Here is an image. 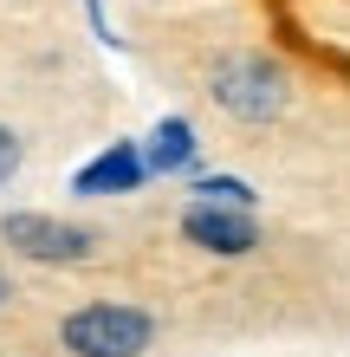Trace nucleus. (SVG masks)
I'll return each instance as SVG.
<instances>
[{
  "label": "nucleus",
  "instance_id": "f257e3e1",
  "mask_svg": "<svg viewBox=\"0 0 350 357\" xmlns=\"http://www.w3.org/2000/svg\"><path fill=\"white\" fill-rule=\"evenodd\" d=\"M208 91H214L221 111L240 117V123H273L285 104H292V78L266 52H228V59H214Z\"/></svg>",
  "mask_w": 350,
  "mask_h": 357
},
{
  "label": "nucleus",
  "instance_id": "f03ea898",
  "mask_svg": "<svg viewBox=\"0 0 350 357\" xmlns=\"http://www.w3.org/2000/svg\"><path fill=\"white\" fill-rule=\"evenodd\" d=\"M58 344L72 357H143L156 344V319L143 305H123V299H91V305L65 312Z\"/></svg>",
  "mask_w": 350,
  "mask_h": 357
},
{
  "label": "nucleus",
  "instance_id": "7ed1b4c3",
  "mask_svg": "<svg viewBox=\"0 0 350 357\" xmlns=\"http://www.w3.org/2000/svg\"><path fill=\"white\" fill-rule=\"evenodd\" d=\"M0 241H7L19 260H39V266H78V260H91V254H97V234H91V227H72V221L33 215V208H19V215L0 221Z\"/></svg>",
  "mask_w": 350,
  "mask_h": 357
},
{
  "label": "nucleus",
  "instance_id": "20e7f679",
  "mask_svg": "<svg viewBox=\"0 0 350 357\" xmlns=\"http://www.w3.org/2000/svg\"><path fill=\"white\" fill-rule=\"evenodd\" d=\"M182 241H195L201 254L240 260V254H253V247H260V221H253V208L189 202V208H182Z\"/></svg>",
  "mask_w": 350,
  "mask_h": 357
},
{
  "label": "nucleus",
  "instance_id": "39448f33",
  "mask_svg": "<svg viewBox=\"0 0 350 357\" xmlns=\"http://www.w3.org/2000/svg\"><path fill=\"white\" fill-rule=\"evenodd\" d=\"M143 182H150V156H143L136 143H111V150H97L85 169L72 176V195H130Z\"/></svg>",
  "mask_w": 350,
  "mask_h": 357
},
{
  "label": "nucleus",
  "instance_id": "423d86ee",
  "mask_svg": "<svg viewBox=\"0 0 350 357\" xmlns=\"http://www.w3.org/2000/svg\"><path fill=\"white\" fill-rule=\"evenodd\" d=\"M143 156H150L156 176L189 169V162H195V123H189V117H162L156 130H150V150H143Z\"/></svg>",
  "mask_w": 350,
  "mask_h": 357
},
{
  "label": "nucleus",
  "instance_id": "0eeeda50",
  "mask_svg": "<svg viewBox=\"0 0 350 357\" xmlns=\"http://www.w3.org/2000/svg\"><path fill=\"white\" fill-rule=\"evenodd\" d=\"M195 202H221V208H253V188L240 176H195Z\"/></svg>",
  "mask_w": 350,
  "mask_h": 357
},
{
  "label": "nucleus",
  "instance_id": "6e6552de",
  "mask_svg": "<svg viewBox=\"0 0 350 357\" xmlns=\"http://www.w3.org/2000/svg\"><path fill=\"white\" fill-rule=\"evenodd\" d=\"M13 176H19V137H13V123H0V188Z\"/></svg>",
  "mask_w": 350,
  "mask_h": 357
},
{
  "label": "nucleus",
  "instance_id": "1a4fd4ad",
  "mask_svg": "<svg viewBox=\"0 0 350 357\" xmlns=\"http://www.w3.org/2000/svg\"><path fill=\"white\" fill-rule=\"evenodd\" d=\"M7 299H13V286H7V280H0V305H7Z\"/></svg>",
  "mask_w": 350,
  "mask_h": 357
}]
</instances>
